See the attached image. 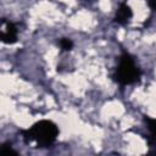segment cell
Masks as SVG:
<instances>
[{"mask_svg":"<svg viewBox=\"0 0 156 156\" xmlns=\"http://www.w3.org/2000/svg\"><path fill=\"white\" fill-rule=\"evenodd\" d=\"M144 121H145V123L147 124V129L150 130V134H151V135H156V119L145 116V117H144Z\"/></svg>","mask_w":156,"mask_h":156,"instance_id":"cell-5","label":"cell"},{"mask_svg":"<svg viewBox=\"0 0 156 156\" xmlns=\"http://www.w3.org/2000/svg\"><path fill=\"white\" fill-rule=\"evenodd\" d=\"M132 15H133V13H132L130 7H129L126 2H122V4H119V6H118V9H117V11H116L115 21H116L117 23H119V24H126V23L130 20Z\"/></svg>","mask_w":156,"mask_h":156,"instance_id":"cell-4","label":"cell"},{"mask_svg":"<svg viewBox=\"0 0 156 156\" xmlns=\"http://www.w3.org/2000/svg\"><path fill=\"white\" fill-rule=\"evenodd\" d=\"M141 72L135 66L133 57L128 52H123L119 57V65L113 76L115 80L121 85H129L140 79Z\"/></svg>","mask_w":156,"mask_h":156,"instance_id":"cell-2","label":"cell"},{"mask_svg":"<svg viewBox=\"0 0 156 156\" xmlns=\"http://www.w3.org/2000/svg\"><path fill=\"white\" fill-rule=\"evenodd\" d=\"M58 44H60L61 49H62V50H66V51H67V50H71L72 46H73L72 40L68 39V38H62V39H60V40H58Z\"/></svg>","mask_w":156,"mask_h":156,"instance_id":"cell-6","label":"cell"},{"mask_svg":"<svg viewBox=\"0 0 156 156\" xmlns=\"http://www.w3.org/2000/svg\"><path fill=\"white\" fill-rule=\"evenodd\" d=\"M1 151L2 152H15V150L11 147V144L10 143H4L1 145Z\"/></svg>","mask_w":156,"mask_h":156,"instance_id":"cell-7","label":"cell"},{"mask_svg":"<svg viewBox=\"0 0 156 156\" xmlns=\"http://www.w3.org/2000/svg\"><path fill=\"white\" fill-rule=\"evenodd\" d=\"M2 23L5 24V28L0 34L1 40L4 43H6V44L16 43L17 41V28H16V26L13 23L6 22V21H2Z\"/></svg>","mask_w":156,"mask_h":156,"instance_id":"cell-3","label":"cell"},{"mask_svg":"<svg viewBox=\"0 0 156 156\" xmlns=\"http://www.w3.org/2000/svg\"><path fill=\"white\" fill-rule=\"evenodd\" d=\"M22 135L26 141L35 140L40 147H48L56 140L58 135V128L54 122L43 119L34 123L29 129L22 130Z\"/></svg>","mask_w":156,"mask_h":156,"instance_id":"cell-1","label":"cell"}]
</instances>
